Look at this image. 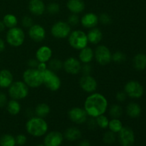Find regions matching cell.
I'll list each match as a JSON object with an SVG mask.
<instances>
[{"label":"cell","instance_id":"15","mask_svg":"<svg viewBox=\"0 0 146 146\" xmlns=\"http://www.w3.org/2000/svg\"><path fill=\"white\" fill-rule=\"evenodd\" d=\"M29 38L35 42H41L46 38V30L43 26L38 24H34L28 31Z\"/></svg>","mask_w":146,"mask_h":146},{"label":"cell","instance_id":"3","mask_svg":"<svg viewBox=\"0 0 146 146\" xmlns=\"http://www.w3.org/2000/svg\"><path fill=\"white\" fill-rule=\"evenodd\" d=\"M23 81L29 88H36L43 85V74L36 68H28L22 75Z\"/></svg>","mask_w":146,"mask_h":146},{"label":"cell","instance_id":"51","mask_svg":"<svg viewBox=\"0 0 146 146\" xmlns=\"http://www.w3.org/2000/svg\"><path fill=\"white\" fill-rule=\"evenodd\" d=\"M36 146H46L44 144H38V145H37Z\"/></svg>","mask_w":146,"mask_h":146},{"label":"cell","instance_id":"1","mask_svg":"<svg viewBox=\"0 0 146 146\" xmlns=\"http://www.w3.org/2000/svg\"><path fill=\"white\" fill-rule=\"evenodd\" d=\"M108 106V100L105 96L97 92L90 94L86 98L84 104V108L88 116L92 118H96L105 114Z\"/></svg>","mask_w":146,"mask_h":146},{"label":"cell","instance_id":"12","mask_svg":"<svg viewBox=\"0 0 146 146\" xmlns=\"http://www.w3.org/2000/svg\"><path fill=\"white\" fill-rule=\"evenodd\" d=\"M81 89L86 93L92 94L95 92L98 87V83L91 75H83L78 81Z\"/></svg>","mask_w":146,"mask_h":146},{"label":"cell","instance_id":"21","mask_svg":"<svg viewBox=\"0 0 146 146\" xmlns=\"http://www.w3.org/2000/svg\"><path fill=\"white\" fill-rule=\"evenodd\" d=\"M86 34L88 43L91 44H94V45L99 44L103 38L102 31L100 29L96 28V27L90 29L88 34Z\"/></svg>","mask_w":146,"mask_h":146},{"label":"cell","instance_id":"31","mask_svg":"<svg viewBox=\"0 0 146 146\" xmlns=\"http://www.w3.org/2000/svg\"><path fill=\"white\" fill-rule=\"evenodd\" d=\"M16 144L15 138L10 134H5L0 138L1 146H15Z\"/></svg>","mask_w":146,"mask_h":146},{"label":"cell","instance_id":"16","mask_svg":"<svg viewBox=\"0 0 146 146\" xmlns=\"http://www.w3.org/2000/svg\"><path fill=\"white\" fill-rule=\"evenodd\" d=\"M64 141V135L59 131H51L46 135L44 144L46 146H60Z\"/></svg>","mask_w":146,"mask_h":146},{"label":"cell","instance_id":"17","mask_svg":"<svg viewBox=\"0 0 146 146\" xmlns=\"http://www.w3.org/2000/svg\"><path fill=\"white\" fill-rule=\"evenodd\" d=\"M81 25L86 29H92L96 27L98 24V17L93 12H88L83 15L80 19Z\"/></svg>","mask_w":146,"mask_h":146},{"label":"cell","instance_id":"27","mask_svg":"<svg viewBox=\"0 0 146 146\" xmlns=\"http://www.w3.org/2000/svg\"><path fill=\"white\" fill-rule=\"evenodd\" d=\"M50 112H51V108L48 104H45V103H41V104H37L34 109L36 116L43 118L46 117L50 113Z\"/></svg>","mask_w":146,"mask_h":146},{"label":"cell","instance_id":"28","mask_svg":"<svg viewBox=\"0 0 146 146\" xmlns=\"http://www.w3.org/2000/svg\"><path fill=\"white\" fill-rule=\"evenodd\" d=\"M7 109L9 114L12 115H17L21 111V104H20V103L17 100L11 99L7 102Z\"/></svg>","mask_w":146,"mask_h":146},{"label":"cell","instance_id":"30","mask_svg":"<svg viewBox=\"0 0 146 146\" xmlns=\"http://www.w3.org/2000/svg\"><path fill=\"white\" fill-rule=\"evenodd\" d=\"M123 125L119 118H112L111 120H110L109 123H108V128H109L110 131L115 133H118L123 128Z\"/></svg>","mask_w":146,"mask_h":146},{"label":"cell","instance_id":"2","mask_svg":"<svg viewBox=\"0 0 146 146\" xmlns=\"http://www.w3.org/2000/svg\"><path fill=\"white\" fill-rule=\"evenodd\" d=\"M26 130L29 135L34 137H41L46 135L48 125L44 118L38 116L31 117L26 123Z\"/></svg>","mask_w":146,"mask_h":146},{"label":"cell","instance_id":"34","mask_svg":"<svg viewBox=\"0 0 146 146\" xmlns=\"http://www.w3.org/2000/svg\"><path fill=\"white\" fill-rule=\"evenodd\" d=\"M95 119L97 126H98L101 128H103V129H106V128H108L109 120L107 118V116H106L105 114L96 117V118H95Z\"/></svg>","mask_w":146,"mask_h":146},{"label":"cell","instance_id":"8","mask_svg":"<svg viewBox=\"0 0 146 146\" xmlns=\"http://www.w3.org/2000/svg\"><path fill=\"white\" fill-rule=\"evenodd\" d=\"M71 31V27L68 22L58 21L54 23L51 28V34L55 38L63 39L68 38Z\"/></svg>","mask_w":146,"mask_h":146},{"label":"cell","instance_id":"19","mask_svg":"<svg viewBox=\"0 0 146 146\" xmlns=\"http://www.w3.org/2000/svg\"><path fill=\"white\" fill-rule=\"evenodd\" d=\"M28 9L33 15L41 16L46 11V5L42 0H30Z\"/></svg>","mask_w":146,"mask_h":146},{"label":"cell","instance_id":"35","mask_svg":"<svg viewBox=\"0 0 146 146\" xmlns=\"http://www.w3.org/2000/svg\"><path fill=\"white\" fill-rule=\"evenodd\" d=\"M126 59V56L124 53L121 51H115L113 54H112V61L116 64H121L124 62Z\"/></svg>","mask_w":146,"mask_h":146},{"label":"cell","instance_id":"24","mask_svg":"<svg viewBox=\"0 0 146 146\" xmlns=\"http://www.w3.org/2000/svg\"><path fill=\"white\" fill-rule=\"evenodd\" d=\"M81 131L76 127H70L64 133V138L69 141H76L81 138Z\"/></svg>","mask_w":146,"mask_h":146},{"label":"cell","instance_id":"47","mask_svg":"<svg viewBox=\"0 0 146 146\" xmlns=\"http://www.w3.org/2000/svg\"><path fill=\"white\" fill-rule=\"evenodd\" d=\"M37 69L39 70L40 71H44L46 69L48 68V65H47V63H44V62H39L38 63V66H37Z\"/></svg>","mask_w":146,"mask_h":146},{"label":"cell","instance_id":"40","mask_svg":"<svg viewBox=\"0 0 146 146\" xmlns=\"http://www.w3.org/2000/svg\"><path fill=\"white\" fill-rule=\"evenodd\" d=\"M80 19L78 14H71L68 18V24L70 26H76L79 24Z\"/></svg>","mask_w":146,"mask_h":146},{"label":"cell","instance_id":"43","mask_svg":"<svg viewBox=\"0 0 146 146\" xmlns=\"http://www.w3.org/2000/svg\"><path fill=\"white\" fill-rule=\"evenodd\" d=\"M127 95L125 93V91H118L115 95V99L118 101V102H123L126 99Z\"/></svg>","mask_w":146,"mask_h":146},{"label":"cell","instance_id":"14","mask_svg":"<svg viewBox=\"0 0 146 146\" xmlns=\"http://www.w3.org/2000/svg\"><path fill=\"white\" fill-rule=\"evenodd\" d=\"M118 140L121 146H132L135 143V134L130 127H123L118 133Z\"/></svg>","mask_w":146,"mask_h":146},{"label":"cell","instance_id":"13","mask_svg":"<svg viewBox=\"0 0 146 146\" xmlns=\"http://www.w3.org/2000/svg\"><path fill=\"white\" fill-rule=\"evenodd\" d=\"M81 61L75 57L70 56L67 58L63 62V68L64 71L71 75H77L81 72Z\"/></svg>","mask_w":146,"mask_h":146},{"label":"cell","instance_id":"5","mask_svg":"<svg viewBox=\"0 0 146 146\" xmlns=\"http://www.w3.org/2000/svg\"><path fill=\"white\" fill-rule=\"evenodd\" d=\"M8 93L11 99L20 101L28 96L29 89L28 86L23 81H13L11 86L9 87Z\"/></svg>","mask_w":146,"mask_h":146},{"label":"cell","instance_id":"46","mask_svg":"<svg viewBox=\"0 0 146 146\" xmlns=\"http://www.w3.org/2000/svg\"><path fill=\"white\" fill-rule=\"evenodd\" d=\"M38 61L36 58H30L27 61V65H28L29 68H37V66L38 64Z\"/></svg>","mask_w":146,"mask_h":146},{"label":"cell","instance_id":"38","mask_svg":"<svg viewBox=\"0 0 146 146\" xmlns=\"http://www.w3.org/2000/svg\"><path fill=\"white\" fill-rule=\"evenodd\" d=\"M98 21L104 25H108L112 21V19H111V16L107 13H102L98 17Z\"/></svg>","mask_w":146,"mask_h":146},{"label":"cell","instance_id":"45","mask_svg":"<svg viewBox=\"0 0 146 146\" xmlns=\"http://www.w3.org/2000/svg\"><path fill=\"white\" fill-rule=\"evenodd\" d=\"M7 102L8 101H7V97L6 94L3 92H0V108L5 106Z\"/></svg>","mask_w":146,"mask_h":146},{"label":"cell","instance_id":"50","mask_svg":"<svg viewBox=\"0 0 146 146\" xmlns=\"http://www.w3.org/2000/svg\"><path fill=\"white\" fill-rule=\"evenodd\" d=\"M5 28L6 27L5 25H4V22H3L2 21H0V32H2L3 31H4Z\"/></svg>","mask_w":146,"mask_h":146},{"label":"cell","instance_id":"22","mask_svg":"<svg viewBox=\"0 0 146 146\" xmlns=\"http://www.w3.org/2000/svg\"><path fill=\"white\" fill-rule=\"evenodd\" d=\"M94 58V51L91 47L86 46L80 50L78 60L82 64H90Z\"/></svg>","mask_w":146,"mask_h":146},{"label":"cell","instance_id":"49","mask_svg":"<svg viewBox=\"0 0 146 146\" xmlns=\"http://www.w3.org/2000/svg\"><path fill=\"white\" fill-rule=\"evenodd\" d=\"M5 48V43L1 38H0V52H2Z\"/></svg>","mask_w":146,"mask_h":146},{"label":"cell","instance_id":"10","mask_svg":"<svg viewBox=\"0 0 146 146\" xmlns=\"http://www.w3.org/2000/svg\"><path fill=\"white\" fill-rule=\"evenodd\" d=\"M124 91L126 95L131 98H139L143 95L144 88L138 81L132 80L125 84Z\"/></svg>","mask_w":146,"mask_h":146},{"label":"cell","instance_id":"7","mask_svg":"<svg viewBox=\"0 0 146 146\" xmlns=\"http://www.w3.org/2000/svg\"><path fill=\"white\" fill-rule=\"evenodd\" d=\"M7 42L13 47H19L24 44L25 34L24 30L20 27H13L9 29L6 35Z\"/></svg>","mask_w":146,"mask_h":146},{"label":"cell","instance_id":"20","mask_svg":"<svg viewBox=\"0 0 146 146\" xmlns=\"http://www.w3.org/2000/svg\"><path fill=\"white\" fill-rule=\"evenodd\" d=\"M66 7L71 14H78L85 9V3L83 0H68Z\"/></svg>","mask_w":146,"mask_h":146},{"label":"cell","instance_id":"9","mask_svg":"<svg viewBox=\"0 0 146 146\" xmlns=\"http://www.w3.org/2000/svg\"><path fill=\"white\" fill-rule=\"evenodd\" d=\"M94 58L101 66H106L112 61V53L105 45H98L94 50Z\"/></svg>","mask_w":146,"mask_h":146},{"label":"cell","instance_id":"26","mask_svg":"<svg viewBox=\"0 0 146 146\" xmlns=\"http://www.w3.org/2000/svg\"><path fill=\"white\" fill-rule=\"evenodd\" d=\"M126 113L129 117L133 118H138L141 113V108L139 104L135 102H131L126 107Z\"/></svg>","mask_w":146,"mask_h":146},{"label":"cell","instance_id":"42","mask_svg":"<svg viewBox=\"0 0 146 146\" xmlns=\"http://www.w3.org/2000/svg\"><path fill=\"white\" fill-rule=\"evenodd\" d=\"M16 139V143L18 145L22 146L25 145L27 141V138L25 135L24 134H19L17 137L15 138Z\"/></svg>","mask_w":146,"mask_h":146},{"label":"cell","instance_id":"6","mask_svg":"<svg viewBox=\"0 0 146 146\" xmlns=\"http://www.w3.org/2000/svg\"><path fill=\"white\" fill-rule=\"evenodd\" d=\"M43 74V84L49 91L55 92L58 91L61 86V81L55 71L47 68L42 71Z\"/></svg>","mask_w":146,"mask_h":146},{"label":"cell","instance_id":"33","mask_svg":"<svg viewBox=\"0 0 146 146\" xmlns=\"http://www.w3.org/2000/svg\"><path fill=\"white\" fill-rule=\"evenodd\" d=\"M48 68L54 71H60L63 68V61L59 58H51L48 62Z\"/></svg>","mask_w":146,"mask_h":146},{"label":"cell","instance_id":"36","mask_svg":"<svg viewBox=\"0 0 146 146\" xmlns=\"http://www.w3.org/2000/svg\"><path fill=\"white\" fill-rule=\"evenodd\" d=\"M46 11L50 14H56L60 11V6L56 2H51L46 7Z\"/></svg>","mask_w":146,"mask_h":146},{"label":"cell","instance_id":"37","mask_svg":"<svg viewBox=\"0 0 146 146\" xmlns=\"http://www.w3.org/2000/svg\"><path fill=\"white\" fill-rule=\"evenodd\" d=\"M116 137H115V133L112 132L111 131H108L104 133V137H103V140H104V143L106 144H112L115 141Z\"/></svg>","mask_w":146,"mask_h":146},{"label":"cell","instance_id":"4","mask_svg":"<svg viewBox=\"0 0 146 146\" xmlns=\"http://www.w3.org/2000/svg\"><path fill=\"white\" fill-rule=\"evenodd\" d=\"M68 42L70 46L76 50H81L88 46V41L87 34L82 30L71 31L68 36Z\"/></svg>","mask_w":146,"mask_h":146},{"label":"cell","instance_id":"48","mask_svg":"<svg viewBox=\"0 0 146 146\" xmlns=\"http://www.w3.org/2000/svg\"><path fill=\"white\" fill-rule=\"evenodd\" d=\"M79 146H91V143L88 140H84L80 143Z\"/></svg>","mask_w":146,"mask_h":146},{"label":"cell","instance_id":"44","mask_svg":"<svg viewBox=\"0 0 146 146\" xmlns=\"http://www.w3.org/2000/svg\"><path fill=\"white\" fill-rule=\"evenodd\" d=\"M86 123H87V126H88V128H89V129H94V128L97 126L95 118L90 117L89 118L87 119Z\"/></svg>","mask_w":146,"mask_h":146},{"label":"cell","instance_id":"18","mask_svg":"<svg viewBox=\"0 0 146 146\" xmlns=\"http://www.w3.org/2000/svg\"><path fill=\"white\" fill-rule=\"evenodd\" d=\"M53 55L52 49L48 46H41L36 51V58L38 62L48 63Z\"/></svg>","mask_w":146,"mask_h":146},{"label":"cell","instance_id":"32","mask_svg":"<svg viewBox=\"0 0 146 146\" xmlns=\"http://www.w3.org/2000/svg\"><path fill=\"white\" fill-rule=\"evenodd\" d=\"M123 114V108L118 104H113L109 108V115L112 118H119Z\"/></svg>","mask_w":146,"mask_h":146},{"label":"cell","instance_id":"25","mask_svg":"<svg viewBox=\"0 0 146 146\" xmlns=\"http://www.w3.org/2000/svg\"><path fill=\"white\" fill-rule=\"evenodd\" d=\"M134 68L138 71H143L146 68V55L142 53L136 54L133 59Z\"/></svg>","mask_w":146,"mask_h":146},{"label":"cell","instance_id":"39","mask_svg":"<svg viewBox=\"0 0 146 146\" xmlns=\"http://www.w3.org/2000/svg\"><path fill=\"white\" fill-rule=\"evenodd\" d=\"M21 24L24 28L29 29L34 24V21L29 16H24L21 19Z\"/></svg>","mask_w":146,"mask_h":146},{"label":"cell","instance_id":"29","mask_svg":"<svg viewBox=\"0 0 146 146\" xmlns=\"http://www.w3.org/2000/svg\"><path fill=\"white\" fill-rule=\"evenodd\" d=\"M2 21L4 22L6 27L10 29L17 27V24H18V19L14 14H7L4 17Z\"/></svg>","mask_w":146,"mask_h":146},{"label":"cell","instance_id":"11","mask_svg":"<svg viewBox=\"0 0 146 146\" xmlns=\"http://www.w3.org/2000/svg\"><path fill=\"white\" fill-rule=\"evenodd\" d=\"M68 116L71 122L76 124L81 125L86 122L88 115L84 110L81 107H73L68 111Z\"/></svg>","mask_w":146,"mask_h":146},{"label":"cell","instance_id":"41","mask_svg":"<svg viewBox=\"0 0 146 146\" xmlns=\"http://www.w3.org/2000/svg\"><path fill=\"white\" fill-rule=\"evenodd\" d=\"M81 72L83 75H91V73L92 72V66L90 64H83L81 66Z\"/></svg>","mask_w":146,"mask_h":146},{"label":"cell","instance_id":"23","mask_svg":"<svg viewBox=\"0 0 146 146\" xmlns=\"http://www.w3.org/2000/svg\"><path fill=\"white\" fill-rule=\"evenodd\" d=\"M14 81L13 74L9 70L3 69L0 71V87L9 88Z\"/></svg>","mask_w":146,"mask_h":146}]
</instances>
